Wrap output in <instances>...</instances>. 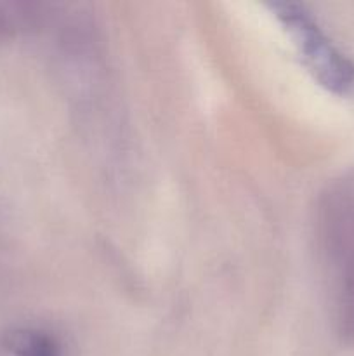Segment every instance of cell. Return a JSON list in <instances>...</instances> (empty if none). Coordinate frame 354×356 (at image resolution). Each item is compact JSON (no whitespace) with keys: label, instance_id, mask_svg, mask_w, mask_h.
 <instances>
[{"label":"cell","instance_id":"3957f363","mask_svg":"<svg viewBox=\"0 0 354 356\" xmlns=\"http://www.w3.org/2000/svg\"><path fill=\"white\" fill-rule=\"evenodd\" d=\"M3 348L12 356H62L61 346L51 334L38 329H14L3 336Z\"/></svg>","mask_w":354,"mask_h":356},{"label":"cell","instance_id":"6da1fadb","mask_svg":"<svg viewBox=\"0 0 354 356\" xmlns=\"http://www.w3.org/2000/svg\"><path fill=\"white\" fill-rule=\"evenodd\" d=\"M316 226L332 282L337 325L347 339L354 341V172L323 191Z\"/></svg>","mask_w":354,"mask_h":356},{"label":"cell","instance_id":"277c9868","mask_svg":"<svg viewBox=\"0 0 354 356\" xmlns=\"http://www.w3.org/2000/svg\"><path fill=\"white\" fill-rule=\"evenodd\" d=\"M44 14L40 6L23 2H0V40L35 26Z\"/></svg>","mask_w":354,"mask_h":356},{"label":"cell","instance_id":"7a4b0ae2","mask_svg":"<svg viewBox=\"0 0 354 356\" xmlns=\"http://www.w3.org/2000/svg\"><path fill=\"white\" fill-rule=\"evenodd\" d=\"M276 17L294 38L309 72L333 92L354 87V63L333 44L305 6L295 2L273 3Z\"/></svg>","mask_w":354,"mask_h":356}]
</instances>
